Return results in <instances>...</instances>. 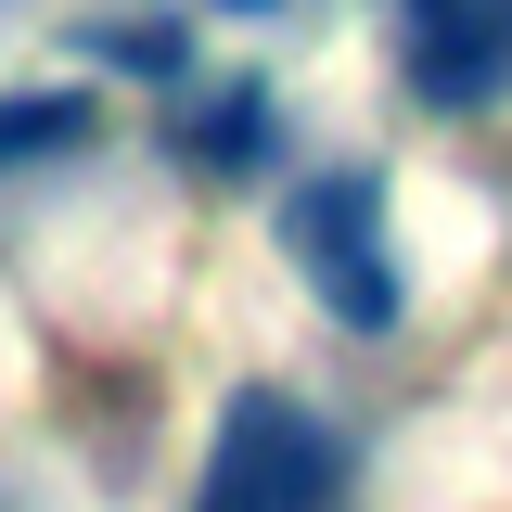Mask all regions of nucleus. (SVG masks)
<instances>
[{"label":"nucleus","mask_w":512,"mask_h":512,"mask_svg":"<svg viewBox=\"0 0 512 512\" xmlns=\"http://www.w3.org/2000/svg\"><path fill=\"white\" fill-rule=\"evenodd\" d=\"M282 256H295V282L346 333H384V320L410 308L397 244H384V167H308V180L282 192Z\"/></svg>","instance_id":"nucleus-1"},{"label":"nucleus","mask_w":512,"mask_h":512,"mask_svg":"<svg viewBox=\"0 0 512 512\" xmlns=\"http://www.w3.org/2000/svg\"><path fill=\"white\" fill-rule=\"evenodd\" d=\"M333 487H346V436L320 423L308 397L244 384V397L218 410V448H205L192 512H333Z\"/></svg>","instance_id":"nucleus-2"},{"label":"nucleus","mask_w":512,"mask_h":512,"mask_svg":"<svg viewBox=\"0 0 512 512\" xmlns=\"http://www.w3.org/2000/svg\"><path fill=\"white\" fill-rule=\"evenodd\" d=\"M397 77L436 116L500 103L512 90V0H397Z\"/></svg>","instance_id":"nucleus-3"},{"label":"nucleus","mask_w":512,"mask_h":512,"mask_svg":"<svg viewBox=\"0 0 512 512\" xmlns=\"http://www.w3.org/2000/svg\"><path fill=\"white\" fill-rule=\"evenodd\" d=\"M90 141H103V103L90 90H13L0 103V180H26L52 154H90Z\"/></svg>","instance_id":"nucleus-4"},{"label":"nucleus","mask_w":512,"mask_h":512,"mask_svg":"<svg viewBox=\"0 0 512 512\" xmlns=\"http://www.w3.org/2000/svg\"><path fill=\"white\" fill-rule=\"evenodd\" d=\"M269 90H218L205 116H192V167H218V180H244V167H269Z\"/></svg>","instance_id":"nucleus-5"},{"label":"nucleus","mask_w":512,"mask_h":512,"mask_svg":"<svg viewBox=\"0 0 512 512\" xmlns=\"http://www.w3.org/2000/svg\"><path fill=\"white\" fill-rule=\"evenodd\" d=\"M90 52L128 77H180V26H90Z\"/></svg>","instance_id":"nucleus-6"},{"label":"nucleus","mask_w":512,"mask_h":512,"mask_svg":"<svg viewBox=\"0 0 512 512\" xmlns=\"http://www.w3.org/2000/svg\"><path fill=\"white\" fill-rule=\"evenodd\" d=\"M218 13H269V0H218Z\"/></svg>","instance_id":"nucleus-7"},{"label":"nucleus","mask_w":512,"mask_h":512,"mask_svg":"<svg viewBox=\"0 0 512 512\" xmlns=\"http://www.w3.org/2000/svg\"><path fill=\"white\" fill-rule=\"evenodd\" d=\"M0 13H13V0H0Z\"/></svg>","instance_id":"nucleus-8"}]
</instances>
